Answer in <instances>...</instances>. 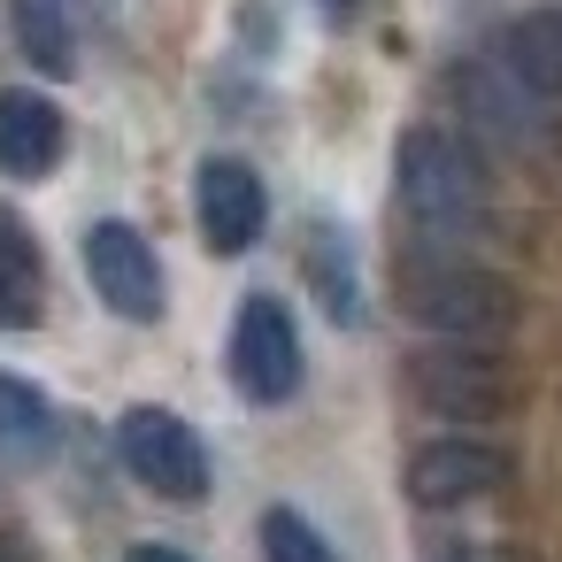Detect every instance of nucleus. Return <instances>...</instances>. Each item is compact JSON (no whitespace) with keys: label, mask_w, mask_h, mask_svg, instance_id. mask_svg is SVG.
<instances>
[{"label":"nucleus","mask_w":562,"mask_h":562,"mask_svg":"<svg viewBox=\"0 0 562 562\" xmlns=\"http://www.w3.org/2000/svg\"><path fill=\"white\" fill-rule=\"evenodd\" d=\"M316 9H324L331 24H347V16H355V0H316Z\"/></svg>","instance_id":"18"},{"label":"nucleus","mask_w":562,"mask_h":562,"mask_svg":"<svg viewBox=\"0 0 562 562\" xmlns=\"http://www.w3.org/2000/svg\"><path fill=\"white\" fill-rule=\"evenodd\" d=\"M16 40L47 78L78 70V32H70V0H16Z\"/></svg>","instance_id":"11"},{"label":"nucleus","mask_w":562,"mask_h":562,"mask_svg":"<svg viewBox=\"0 0 562 562\" xmlns=\"http://www.w3.org/2000/svg\"><path fill=\"white\" fill-rule=\"evenodd\" d=\"M393 301H401V316H416L424 331H447V339H485L508 324V285L462 255L408 247L393 262Z\"/></svg>","instance_id":"2"},{"label":"nucleus","mask_w":562,"mask_h":562,"mask_svg":"<svg viewBox=\"0 0 562 562\" xmlns=\"http://www.w3.org/2000/svg\"><path fill=\"white\" fill-rule=\"evenodd\" d=\"M262 554H270V562H339V547H331L301 508H270V516H262Z\"/></svg>","instance_id":"15"},{"label":"nucleus","mask_w":562,"mask_h":562,"mask_svg":"<svg viewBox=\"0 0 562 562\" xmlns=\"http://www.w3.org/2000/svg\"><path fill=\"white\" fill-rule=\"evenodd\" d=\"M124 562H193V554H178V547H162V539H147V547H132Z\"/></svg>","instance_id":"16"},{"label":"nucleus","mask_w":562,"mask_h":562,"mask_svg":"<svg viewBox=\"0 0 562 562\" xmlns=\"http://www.w3.org/2000/svg\"><path fill=\"white\" fill-rule=\"evenodd\" d=\"M0 439H9V454H24V462H40L55 447V408L16 370H0Z\"/></svg>","instance_id":"14"},{"label":"nucleus","mask_w":562,"mask_h":562,"mask_svg":"<svg viewBox=\"0 0 562 562\" xmlns=\"http://www.w3.org/2000/svg\"><path fill=\"white\" fill-rule=\"evenodd\" d=\"M447 562H470V554H447Z\"/></svg>","instance_id":"19"},{"label":"nucleus","mask_w":562,"mask_h":562,"mask_svg":"<svg viewBox=\"0 0 562 562\" xmlns=\"http://www.w3.org/2000/svg\"><path fill=\"white\" fill-rule=\"evenodd\" d=\"M0 562H32V547H24L16 531H0Z\"/></svg>","instance_id":"17"},{"label":"nucleus","mask_w":562,"mask_h":562,"mask_svg":"<svg viewBox=\"0 0 562 562\" xmlns=\"http://www.w3.org/2000/svg\"><path fill=\"white\" fill-rule=\"evenodd\" d=\"M501 70L539 93V101H562V0L547 9H524L508 32H501Z\"/></svg>","instance_id":"9"},{"label":"nucleus","mask_w":562,"mask_h":562,"mask_svg":"<svg viewBox=\"0 0 562 562\" xmlns=\"http://www.w3.org/2000/svg\"><path fill=\"white\" fill-rule=\"evenodd\" d=\"M40 301H47L40 239H32L24 216L0 209V324H9V331H32V324H40Z\"/></svg>","instance_id":"10"},{"label":"nucleus","mask_w":562,"mask_h":562,"mask_svg":"<svg viewBox=\"0 0 562 562\" xmlns=\"http://www.w3.org/2000/svg\"><path fill=\"white\" fill-rule=\"evenodd\" d=\"M393 193H401V216H408L424 255H462V239L485 232V178H477L470 147L454 132H439V124L401 132Z\"/></svg>","instance_id":"1"},{"label":"nucleus","mask_w":562,"mask_h":562,"mask_svg":"<svg viewBox=\"0 0 562 562\" xmlns=\"http://www.w3.org/2000/svg\"><path fill=\"white\" fill-rule=\"evenodd\" d=\"M193 209H201L209 255H247L270 224V193H262L255 162H239V155H209L193 170Z\"/></svg>","instance_id":"6"},{"label":"nucleus","mask_w":562,"mask_h":562,"mask_svg":"<svg viewBox=\"0 0 562 562\" xmlns=\"http://www.w3.org/2000/svg\"><path fill=\"white\" fill-rule=\"evenodd\" d=\"M301 378H308V362H301V331H293L285 301L247 293L239 316H232V385L255 408H285L301 393Z\"/></svg>","instance_id":"4"},{"label":"nucleus","mask_w":562,"mask_h":562,"mask_svg":"<svg viewBox=\"0 0 562 562\" xmlns=\"http://www.w3.org/2000/svg\"><path fill=\"white\" fill-rule=\"evenodd\" d=\"M308 278H316V293H324L331 324H362V285H355V239H347L339 224H324V232H316V247H308Z\"/></svg>","instance_id":"12"},{"label":"nucleus","mask_w":562,"mask_h":562,"mask_svg":"<svg viewBox=\"0 0 562 562\" xmlns=\"http://www.w3.org/2000/svg\"><path fill=\"white\" fill-rule=\"evenodd\" d=\"M416 393H424L431 408H493V401H501L493 370L470 362V355H424V362H416Z\"/></svg>","instance_id":"13"},{"label":"nucleus","mask_w":562,"mask_h":562,"mask_svg":"<svg viewBox=\"0 0 562 562\" xmlns=\"http://www.w3.org/2000/svg\"><path fill=\"white\" fill-rule=\"evenodd\" d=\"M116 454L155 501H178V508L209 501V447L178 408H155V401L124 408L116 416Z\"/></svg>","instance_id":"3"},{"label":"nucleus","mask_w":562,"mask_h":562,"mask_svg":"<svg viewBox=\"0 0 562 562\" xmlns=\"http://www.w3.org/2000/svg\"><path fill=\"white\" fill-rule=\"evenodd\" d=\"M86 278H93L101 308H109V316H124V324H155V316H162V301H170L162 262H155L147 232H139V224H124V216H101V224L86 232Z\"/></svg>","instance_id":"5"},{"label":"nucleus","mask_w":562,"mask_h":562,"mask_svg":"<svg viewBox=\"0 0 562 562\" xmlns=\"http://www.w3.org/2000/svg\"><path fill=\"white\" fill-rule=\"evenodd\" d=\"M508 485V454L485 439H431L408 454V501L416 508H462Z\"/></svg>","instance_id":"7"},{"label":"nucleus","mask_w":562,"mask_h":562,"mask_svg":"<svg viewBox=\"0 0 562 562\" xmlns=\"http://www.w3.org/2000/svg\"><path fill=\"white\" fill-rule=\"evenodd\" d=\"M70 132H63V109L47 93H0V170L9 178H47L63 162Z\"/></svg>","instance_id":"8"}]
</instances>
